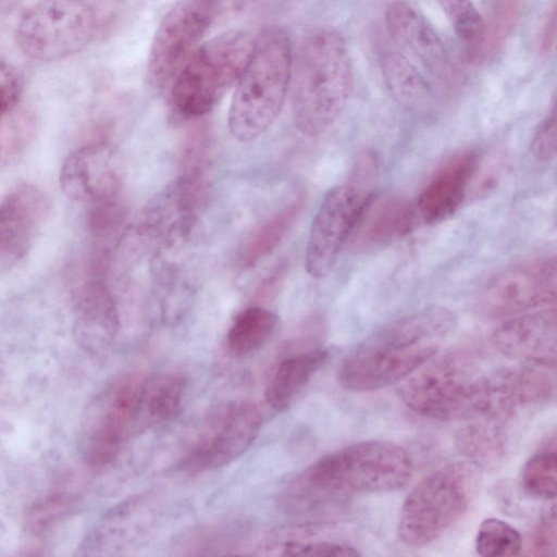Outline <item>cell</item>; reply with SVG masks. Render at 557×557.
<instances>
[{
    "label": "cell",
    "mask_w": 557,
    "mask_h": 557,
    "mask_svg": "<svg viewBox=\"0 0 557 557\" xmlns=\"http://www.w3.org/2000/svg\"><path fill=\"white\" fill-rule=\"evenodd\" d=\"M456 326V314L438 305L394 320L344 357L337 370L338 381L358 392L404 381L440 351Z\"/></svg>",
    "instance_id": "cell-1"
},
{
    "label": "cell",
    "mask_w": 557,
    "mask_h": 557,
    "mask_svg": "<svg viewBox=\"0 0 557 557\" xmlns=\"http://www.w3.org/2000/svg\"><path fill=\"white\" fill-rule=\"evenodd\" d=\"M412 474V461L400 446L385 441H363L330 453L289 482L283 509L307 515L333 497L393 492Z\"/></svg>",
    "instance_id": "cell-2"
},
{
    "label": "cell",
    "mask_w": 557,
    "mask_h": 557,
    "mask_svg": "<svg viewBox=\"0 0 557 557\" xmlns=\"http://www.w3.org/2000/svg\"><path fill=\"white\" fill-rule=\"evenodd\" d=\"M289 85L297 129L309 137L325 133L344 111L354 88L351 59L337 30L320 27L304 37Z\"/></svg>",
    "instance_id": "cell-3"
},
{
    "label": "cell",
    "mask_w": 557,
    "mask_h": 557,
    "mask_svg": "<svg viewBox=\"0 0 557 557\" xmlns=\"http://www.w3.org/2000/svg\"><path fill=\"white\" fill-rule=\"evenodd\" d=\"M292 64L286 30L277 25L264 26L255 36L230 104L227 128L235 140L257 139L277 119L289 88Z\"/></svg>",
    "instance_id": "cell-4"
},
{
    "label": "cell",
    "mask_w": 557,
    "mask_h": 557,
    "mask_svg": "<svg viewBox=\"0 0 557 557\" xmlns=\"http://www.w3.org/2000/svg\"><path fill=\"white\" fill-rule=\"evenodd\" d=\"M490 373L473 352L455 348L433 356L407 376L398 392L413 412L440 421L484 417Z\"/></svg>",
    "instance_id": "cell-5"
},
{
    "label": "cell",
    "mask_w": 557,
    "mask_h": 557,
    "mask_svg": "<svg viewBox=\"0 0 557 557\" xmlns=\"http://www.w3.org/2000/svg\"><path fill=\"white\" fill-rule=\"evenodd\" d=\"M479 470L470 461H459L423 478L403 503L397 522L399 541L409 547H423L440 539L474 499Z\"/></svg>",
    "instance_id": "cell-6"
},
{
    "label": "cell",
    "mask_w": 557,
    "mask_h": 557,
    "mask_svg": "<svg viewBox=\"0 0 557 557\" xmlns=\"http://www.w3.org/2000/svg\"><path fill=\"white\" fill-rule=\"evenodd\" d=\"M253 41L251 32L232 29L198 47L173 79L175 110L188 119L209 113L237 83Z\"/></svg>",
    "instance_id": "cell-7"
},
{
    "label": "cell",
    "mask_w": 557,
    "mask_h": 557,
    "mask_svg": "<svg viewBox=\"0 0 557 557\" xmlns=\"http://www.w3.org/2000/svg\"><path fill=\"white\" fill-rule=\"evenodd\" d=\"M96 15L84 0H41L21 16L16 42L29 58L40 61L65 59L91 40Z\"/></svg>",
    "instance_id": "cell-8"
},
{
    "label": "cell",
    "mask_w": 557,
    "mask_h": 557,
    "mask_svg": "<svg viewBox=\"0 0 557 557\" xmlns=\"http://www.w3.org/2000/svg\"><path fill=\"white\" fill-rule=\"evenodd\" d=\"M141 384L139 376L124 375L110 383L88 405L79 440L88 465L107 466L124 447L137 426Z\"/></svg>",
    "instance_id": "cell-9"
},
{
    "label": "cell",
    "mask_w": 557,
    "mask_h": 557,
    "mask_svg": "<svg viewBox=\"0 0 557 557\" xmlns=\"http://www.w3.org/2000/svg\"><path fill=\"white\" fill-rule=\"evenodd\" d=\"M222 7V0H176L157 27L147 62L150 84L173 82L197 49Z\"/></svg>",
    "instance_id": "cell-10"
},
{
    "label": "cell",
    "mask_w": 557,
    "mask_h": 557,
    "mask_svg": "<svg viewBox=\"0 0 557 557\" xmlns=\"http://www.w3.org/2000/svg\"><path fill=\"white\" fill-rule=\"evenodd\" d=\"M262 416L251 403L221 405L205 419L180 462L183 471L198 473L224 467L253 443Z\"/></svg>",
    "instance_id": "cell-11"
},
{
    "label": "cell",
    "mask_w": 557,
    "mask_h": 557,
    "mask_svg": "<svg viewBox=\"0 0 557 557\" xmlns=\"http://www.w3.org/2000/svg\"><path fill=\"white\" fill-rule=\"evenodd\" d=\"M556 287L554 257L521 261L502 270L486 283L479 308L488 319L510 318L554 304Z\"/></svg>",
    "instance_id": "cell-12"
},
{
    "label": "cell",
    "mask_w": 557,
    "mask_h": 557,
    "mask_svg": "<svg viewBox=\"0 0 557 557\" xmlns=\"http://www.w3.org/2000/svg\"><path fill=\"white\" fill-rule=\"evenodd\" d=\"M368 202L358 188L341 185L323 197L313 218L305 253L307 273L318 280L333 270Z\"/></svg>",
    "instance_id": "cell-13"
},
{
    "label": "cell",
    "mask_w": 557,
    "mask_h": 557,
    "mask_svg": "<svg viewBox=\"0 0 557 557\" xmlns=\"http://www.w3.org/2000/svg\"><path fill=\"white\" fill-rule=\"evenodd\" d=\"M385 23L392 38L417 60L433 78L440 92H448L459 84L457 65L433 26L411 4L391 3Z\"/></svg>",
    "instance_id": "cell-14"
},
{
    "label": "cell",
    "mask_w": 557,
    "mask_h": 557,
    "mask_svg": "<svg viewBox=\"0 0 557 557\" xmlns=\"http://www.w3.org/2000/svg\"><path fill=\"white\" fill-rule=\"evenodd\" d=\"M122 183L120 159L106 143H92L70 152L60 171V186L72 200L110 205Z\"/></svg>",
    "instance_id": "cell-15"
},
{
    "label": "cell",
    "mask_w": 557,
    "mask_h": 557,
    "mask_svg": "<svg viewBox=\"0 0 557 557\" xmlns=\"http://www.w3.org/2000/svg\"><path fill=\"white\" fill-rule=\"evenodd\" d=\"M49 210L48 196L34 184H18L0 198V271L27 255Z\"/></svg>",
    "instance_id": "cell-16"
},
{
    "label": "cell",
    "mask_w": 557,
    "mask_h": 557,
    "mask_svg": "<svg viewBox=\"0 0 557 557\" xmlns=\"http://www.w3.org/2000/svg\"><path fill=\"white\" fill-rule=\"evenodd\" d=\"M492 343L508 358L554 369L557 349L555 307L510 317L495 329Z\"/></svg>",
    "instance_id": "cell-17"
},
{
    "label": "cell",
    "mask_w": 557,
    "mask_h": 557,
    "mask_svg": "<svg viewBox=\"0 0 557 557\" xmlns=\"http://www.w3.org/2000/svg\"><path fill=\"white\" fill-rule=\"evenodd\" d=\"M488 410L484 417L508 419L520 409L554 397L555 376L550 368L535 364L506 368L490 373Z\"/></svg>",
    "instance_id": "cell-18"
},
{
    "label": "cell",
    "mask_w": 557,
    "mask_h": 557,
    "mask_svg": "<svg viewBox=\"0 0 557 557\" xmlns=\"http://www.w3.org/2000/svg\"><path fill=\"white\" fill-rule=\"evenodd\" d=\"M478 160L475 150L463 149L450 156L435 171L417 201V211L425 223L443 222L459 209Z\"/></svg>",
    "instance_id": "cell-19"
},
{
    "label": "cell",
    "mask_w": 557,
    "mask_h": 557,
    "mask_svg": "<svg viewBox=\"0 0 557 557\" xmlns=\"http://www.w3.org/2000/svg\"><path fill=\"white\" fill-rule=\"evenodd\" d=\"M119 330L115 304L99 281L86 282L76 293L73 333L86 352L97 355L108 348Z\"/></svg>",
    "instance_id": "cell-20"
},
{
    "label": "cell",
    "mask_w": 557,
    "mask_h": 557,
    "mask_svg": "<svg viewBox=\"0 0 557 557\" xmlns=\"http://www.w3.org/2000/svg\"><path fill=\"white\" fill-rule=\"evenodd\" d=\"M380 67L393 99L404 109L428 114L441 103V92L417 67L397 51H384Z\"/></svg>",
    "instance_id": "cell-21"
},
{
    "label": "cell",
    "mask_w": 557,
    "mask_h": 557,
    "mask_svg": "<svg viewBox=\"0 0 557 557\" xmlns=\"http://www.w3.org/2000/svg\"><path fill=\"white\" fill-rule=\"evenodd\" d=\"M414 209L403 198L367 202L354 232L360 248L376 247L406 234L413 225Z\"/></svg>",
    "instance_id": "cell-22"
},
{
    "label": "cell",
    "mask_w": 557,
    "mask_h": 557,
    "mask_svg": "<svg viewBox=\"0 0 557 557\" xmlns=\"http://www.w3.org/2000/svg\"><path fill=\"white\" fill-rule=\"evenodd\" d=\"M327 358V350L312 349L282 361L265 388L269 406L276 411L286 410Z\"/></svg>",
    "instance_id": "cell-23"
},
{
    "label": "cell",
    "mask_w": 557,
    "mask_h": 557,
    "mask_svg": "<svg viewBox=\"0 0 557 557\" xmlns=\"http://www.w3.org/2000/svg\"><path fill=\"white\" fill-rule=\"evenodd\" d=\"M185 389V377L177 372L160 373L143 380L137 425L154 426L171 421L182 408Z\"/></svg>",
    "instance_id": "cell-24"
},
{
    "label": "cell",
    "mask_w": 557,
    "mask_h": 557,
    "mask_svg": "<svg viewBox=\"0 0 557 557\" xmlns=\"http://www.w3.org/2000/svg\"><path fill=\"white\" fill-rule=\"evenodd\" d=\"M484 420L460 429L456 445L468 461L478 467L495 466L500 462L508 448L505 419L483 417Z\"/></svg>",
    "instance_id": "cell-25"
},
{
    "label": "cell",
    "mask_w": 557,
    "mask_h": 557,
    "mask_svg": "<svg viewBox=\"0 0 557 557\" xmlns=\"http://www.w3.org/2000/svg\"><path fill=\"white\" fill-rule=\"evenodd\" d=\"M277 324L275 312L261 306L248 307L233 320L226 335L227 348L237 357L249 356L270 341Z\"/></svg>",
    "instance_id": "cell-26"
},
{
    "label": "cell",
    "mask_w": 557,
    "mask_h": 557,
    "mask_svg": "<svg viewBox=\"0 0 557 557\" xmlns=\"http://www.w3.org/2000/svg\"><path fill=\"white\" fill-rule=\"evenodd\" d=\"M446 15L467 58L480 60L485 39V21L471 0H434Z\"/></svg>",
    "instance_id": "cell-27"
},
{
    "label": "cell",
    "mask_w": 557,
    "mask_h": 557,
    "mask_svg": "<svg viewBox=\"0 0 557 557\" xmlns=\"http://www.w3.org/2000/svg\"><path fill=\"white\" fill-rule=\"evenodd\" d=\"M301 206V198L290 201L253 232L242 253L246 267L255 264L275 249L296 220Z\"/></svg>",
    "instance_id": "cell-28"
},
{
    "label": "cell",
    "mask_w": 557,
    "mask_h": 557,
    "mask_svg": "<svg viewBox=\"0 0 557 557\" xmlns=\"http://www.w3.org/2000/svg\"><path fill=\"white\" fill-rule=\"evenodd\" d=\"M476 554L483 557L518 556L523 548L521 534L508 522L498 518L484 519L474 540Z\"/></svg>",
    "instance_id": "cell-29"
},
{
    "label": "cell",
    "mask_w": 557,
    "mask_h": 557,
    "mask_svg": "<svg viewBox=\"0 0 557 557\" xmlns=\"http://www.w3.org/2000/svg\"><path fill=\"white\" fill-rule=\"evenodd\" d=\"M521 485L536 498L554 499L557 491V455L555 447L533 455L523 466Z\"/></svg>",
    "instance_id": "cell-30"
},
{
    "label": "cell",
    "mask_w": 557,
    "mask_h": 557,
    "mask_svg": "<svg viewBox=\"0 0 557 557\" xmlns=\"http://www.w3.org/2000/svg\"><path fill=\"white\" fill-rule=\"evenodd\" d=\"M522 3L523 0H493L480 60L503 48L517 24Z\"/></svg>",
    "instance_id": "cell-31"
},
{
    "label": "cell",
    "mask_w": 557,
    "mask_h": 557,
    "mask_svg": "<svg viewBox=\"0 0 557 557\" xmlns=\"http://www.w3.org/2000/svg\"><path fill=\"white\" fill-rule=\"evenodd\" d=\"M69 493H54L46 496L30 508L27 515V527L30 532L41 534L57 523L72 506Z\"/></svg>",
    "instance_id": "cell-32"
},
{
    "label": "cell",
    "mask_w": 557,
    "mask_h": 557,
    "mask_svg": "<svg viewBox=\"0 0 557 557\" xmlns=\"http://www.w3.org/2000/svg\"><path fill=\"white\" fill-rule=\"evenodd\" d=\"M528 550L534 556H555L556 554V508L552 503L543 511L539 522L533 528L529 540Z\"/></svg>",
    "instance_id": "cell-33"
},
{
    "label": "cell",
    "mask_w": 557,
    "mask_h": 557,
    "mask_svg": "<svg viewBox=\"0 0 557 557\" xmlns=\"http://www.w3.org/2000/svg\"><path fill=\"white\" fill-rule=\"evenodd\" d=\"M284 556H359L361 553L349 544L333 541H288L282 546Z\"/></svg>",
    "instance_id": "cell-34"
},
{
    "label": "cell",
    "mask_w": 557,
    "mask_h": 557,
    "mask_svg": "<svg viewBox=\"0 0 557 557\" xmlns=\"http://www.w3.org/2000/svg\"><path fill=\"white\" fill-rule=\"evenodd\" d=\"M24 90V77L11 63L0 60V120L18 103Z\"/></svg>",
    "instance_id": "cell-35"
},
{
    "label": "cell",
    "mask_w": 557,
    "mask_h": 557,
    "mask_svg": "<svg viewBox=\"0 0 557 557\" xmlns=\"http://www.w3.org/2000/svg\"><path fill=\"white\" fill-rule=\"evenodd\" d=\"M5 117L0 120V165L22 151L32 136L26 121H7Z\"/></svg>",
    "instance_id": "cell-36"
},
{
    "label": "cell",
    "mask_w": 557,
    "mask_h": 557,
    "mask_svg": "<svg viewBox=\"0 0 557 557\" xmlns=\"http://www.w3.org/2000/svg\"><path fill=\"white\" fill-rule=\"evenodd\" d=\"M557 146V126H556V107L553 106L550 112L537 126L531 144L530 152L539 162H549L556 156Z\"/></svg>",
    "instance_id": "cell-37"
},
{
    "label": "cell",
    "mask_w": 557,
    "mask_h": 557,
    "mask_svg": "<svg viewBox=\"0 0 557 557\" xmlns=\"http://www.w3.org/2000/svg\"><path fill=\"white\" fill-rule=\"evenodd\" d=\"M556 38V11L555 7L547 13L541 28L539 48L541 53L548 54L555 45Z\"/></svg>",
    "instance_id": "cell-38"
}]
</instances>
